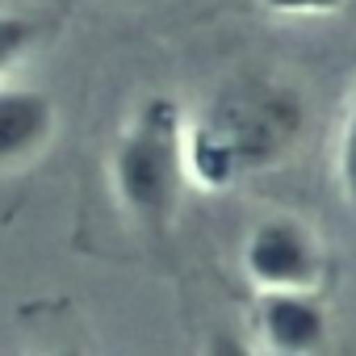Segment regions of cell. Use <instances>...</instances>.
<instances>
[{"mask_svg":"<svg viewBox=\"0 0 356 356\" xmlns=\"http://www.w3.org/2000/svg\"><path fill=\"white\" fill-rule=\"evenodd\" d=\"M47 356H88L84 348H55V352H47Z\"/></svg>","mask_w":356,"mask_h":356,"instance_id":"cell-10","label":"cell"},{"mask_svg":"<svg viewBox=\"0 0 356 356\" xmlns=\"http://www.w3.org/2000/svg\"><path fill=\"white\" fill-rule=\"evenodd\" d=\"M331 172H335V185L343 193V202L356 210V92L339 118V134H335V155H331Z\"/></svg>","mask_w":356,"mask_h":356,"instance_id":"cell-7","label":"cell"},{"mask_svg":"<svg viewBox=\"0 0 356 356\" xmlns=\"http://www.w3.org/2000/svg\"><path fill=\"white\" fill-rule=\"evenodd\" d=\"M239 273L256 293H318L327 277V252L310 222L293 214H268L248 227L239 243Z\"/></svg>","mask_w":356,"mask_h":356,"instance_id":"cell-3","label":"cell"},{"mask_svg":"<svg viewBox=\"0 0 356 356\" xmlns=\"http://www.w3.org/2000/svg\"><path fill=\"white\" fill-rule=\"evenodd\" d=\"M256 5L277 22H327L339 17L352 0H256Z\"/></svg>","mask_w":356,"mask_h":356,"instance_id":"cell-8","label":"cell"},{"mask_svg":"<svg viewBox=\"0 0 356 356\" xmlns=\"http://www.w3.org/2000/svg\"><path fill=\"white\" fill-rule=\"evenodd\" d=\"M302 134L306 101L293 84L273 76H235L189 118L193 185L227 193L285 163L298 151Z\"/></svg>","mask_w":356,"mask_h":356,"instance_id":"cell-1","label":"cell"},{"mask_svg":"<svg viewBox=\"0 0 356 356\" xmlns=\"http://www.w3.org/2000/svg\"><path fill=\"white\" fill-rule=\"evenodd\" d=\"M47 34H51V26L38 13H9L0 22V80L13 84L17 72H22V59L38 55Z\"/></svg>","mask_w":356,"mask_h":356,"instance_id":"cell-6","label":"cell"},{"mask_svg":"<svg viewBox=\"0 0 356 356\" xmlns=\"http://www.w3.org/2000/svg\"><path fill=\"white\" fill-rule=\"evenodd\" d=\"M55 130H59V109L51 92L22 80L0 88V172L5 176H17L34 159H42L47 147L55 143Z\"/></svg>","mask_w":356,"mask_h":356,"instance_id":"cell-5","label":"cell"},{"mask_svg":"<svg viewBox=\"0 0 356 356\" xmlns=\"http://www.w3.org/2000/svg\"><path fill=\"white\" fill-rule=\"evenodd\" d=\"M105 181H109L113 206L138 235H147V239L172 235L181 197L193 185L189 118L172 97L151 92L130 109L126 126L118 130V138L109 147Z\"/></svg>","mask_w":356,"mask_h":356,"instance_id":"cell-2","label":"cell"},{"mask_svg":"<svg viewBox=\"0 0 356 356\" xmlns=\"http://www.w3.org/2000/svg\"><path fill=\"white\" fill-rule=\"evenodd\" d=\"M197 356H264V352L256 348V339H248V335L222 327V331H210V339L202 343Z\"/></svg>","mask_w":356,"mask_h":356,"instance_id":"cell-9","label":"cell"},{"mask_svg":"<svg viewBox=\"0 0 356 356\" xmlns=\"http://www.w3.org/2000/svg\"><path fill=\"white\" fill-rule=\"evenodd\" d=\"M252 327L264 356H318L331 339V314L318 293H256Z\"/></svg>","mask_w":356,"mask_h":356,"instance_id":"cell-4","label":"cell"}]
</instances>
